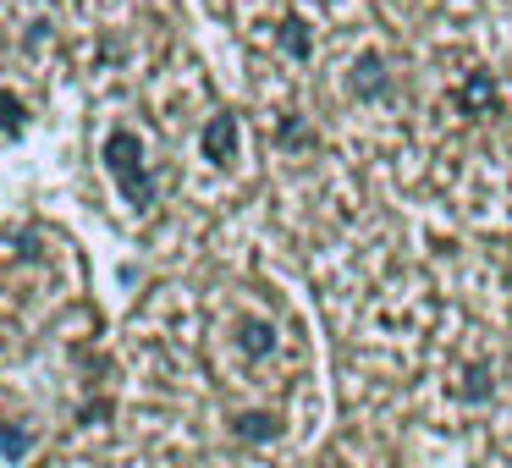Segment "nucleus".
Segmentation results:
<instances>
[{"instance_id":"1","label":"nucleus","mask_w":512,"mask_h":468,"mask_svg":"<svg viewBox=\"0 0 512 468\" xmlns=\"http://www.w3.org/2000/svg\"><path fill=\"white\" fill-rule=\"evenodd\" d=\"M105 166H111L116 188H122L127 204H149L155 199V182H149V166H144V144H138L133 127H116L105 138Z\"/></svg>"},{"instance_id":"2","label":"nucleus","mask_w":512,"mask_h":468,"mask_svg":"<svg viewBox=\"0 0 512 468\" xmlns=\"http://www.w3.org/2000/svg\"><path fill=\"white\" fill-rule=\"evenodd\" d=\"M204 160H215V166H226V160L237 155V116H210V127H204Z\"/></svg>"},{"instance_id":"3","label":"nucleus","mask_w":512,"mask_h":468,"mask_svg":"<svg viewBox=\"0 0 512 468\" xmlns=\"http://www.w3.org/2000/svg\"><path fill=\"white\" fill-rule=\"evenodd\" d=\"M237 331H243V347H248V358H265L270 347H276V325H270V320H259V314H248V320L237 325Z\"/></svg>"},{"instance_id":"4","label":"nucleus","mask_w":512,"mask_h":468,"mask_svg":"<svg viewBox=\"0 0 512 468\" xmlns=\"http://www.w3.org/2000/svg\"><path fill=\"white\" fill-rule=\"evenodd\" d=\"M237 435H243V441H276L281 419L276 413H237Z\"/></svg>"},{"instance_id":"5","label":"nucleus","mask_w":512,"mask_h":468,"mask_svg":"<svg viewBox=\"0 0 512 468\" xmlns=\"http://www.w3.org/2000/svg\"><path fill=\"white\" fill-rule=\"evenodd\" d=\"M463 105H468V111L485 116L490 105H496V83H490L485 72H468V83H463Z\"/></svg>"},{"instance_id":"6","label":"nucleus","mask_w":512,"mask_h":468,"mask_svg":"<svg viewBox=\"0 0 512 468\" xmlns=\"http://www.w3.org/2000/svg\"><path fill=\"white\" fill-rule=\"evenodd\" d=\"M23 122H28L23 100H17L12 89H0V133H23Z\"/></svg>"},{"instance_id":"7","label":"nucleus","mask_w":512,"mask_h":468,"mask_svg":"<svg viewBox=\"0 0 512 468\" xmlns=\"http://www.w3.org/2000/svg\"><path fill=\"white\" fill-rule=\"evenodd\" d=\"M353 89H358V94H380V89H386V72H380V61H375V56H364V61H358Z\"/></svg>"},{"instance_id":"8","label":"nucleus","mask_w":512,"mask_h":468,"mask_svg":"<svg viewBox=\"0 0 512 468\" xmlns=\"http://www.w3.org/2000/svg\"><path fill=\"white\" fill-rule=\"evenodd\" d=\"M463 397H474V402H485V397H490V364H474V369H468Z\"/></svg>"},{"instance_id":"9","label":"nucleus","mask_w":512,"mask_h":468,"mask_svg":"<svg viewBox=\"0 0 512 468\" xmlns=\"http://www.w3.org/2000/svg\"><path fill=\"white\" fill-rule=\"evenodd\" d=\"M281 50H287V56H309V28L303 23H287V34H281Z\"/></svg>"},{"instance_id":"10","label":"nucleus","mask_w":512,"mask_h":468,"mask_svg":"<svg viewBox=\"0 0 512 468\" xmlns=\"http://www.w3.org/2000/svg\"><path fill=\"white\" fill-rule=\"evenodd\" d=\"M0 452H6V457H23L28 452V441L12 430V424H0Z\"/></svg>"}]
</instances>
